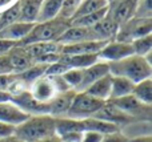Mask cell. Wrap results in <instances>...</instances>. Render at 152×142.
I'll use <instances>...</instances> for the list:
<instances>
[{
    "label": "cell",
    "instance_id": "cell-35",
    "mask_svg": "<svg viewBox=\"0 0 152 142\" xmlns=\"http://www.w3.org/2000/svg\"><path fill=\"white\" fill-rule=\"evenodd\" d=\"M68 69H71L66 63H63L61 60H59L58 63H53L51 65H48L47 71H45L44 76L48 77H53V76H61L63 73H66Z\"/></svg>",
    "mask_w": 152,
    "mask_h": 142
},
{
    "label": "cell",
    "instance_id": "cell-29",
    "mask_svg": "<svg viewBox=\"0 0 152 142\" xmlns=\"http://www.w3.org/2000/svg\"><path fill=\"white\" fill-rule=\"evenodd\" d=\"M108 12V7L107 8H103V9L97 11V12L94 13H89V15L86 16H81V17L74 19V20L69 21V25H74V27H84V28H92L94 25H96Z\"/></svg>",
    "mask_w": 152,
    "mask_h": 142
},
{
    "label": "cell",
    "instance_id": "cell-7",
    "mask_svg": "<svg viewBox=\"0 0 152 142\" xmlns=\"http://www.w3.org/2000/svg\"><path fill=\"white\" fill-rule=\"evenodd\" d=\"M11 102H13L18 108H20L28 116H42V114H50V106L48 104L39 102L32 97L31 92L28 89L12 94L10 98Z\"/></svg>",
    "mask_w": 152,
    "mask_h": 142
},
{
    "label": "cell",
    "instance_id": "cell-17",
    "mask_svg": "<svg viewBox=\"0 0 152 142\" xmlns=\"http://www.w3.org/2000/svg\"><path fill=\"white\" fill-rule=\"evenodd\" d=\"M108 41H81L76 44H68L61 47V55L75 56V55H95L102 50V48Z\"/></svg>",
    "mask_w": 152,
    "mask_h": 142
},
{
    "label": "cell",
    "instance_id": "cell-16",
    "mask_svg": "<svg viewBox=\"0 0 152 142\" xmlns=\"http://www.w3.org/2000/svg\"><path fill=\"white\" fill-rule=\"evenodd\" d=\"M28 117V114H26L20 108H18L11 101L0 102V121L4 124L16 128L20 124H23Z\"/></svg>",
    "mask_w": 152,
    "mask_h": 142
},
{
    "label": "cell",
    "instance_id": "cell-44",
    "mask_svg": "<svg viewBox=\"0 0 152 142\" xmlns=\"http://www.w3.org/2000/svg\"><path fill=\"white\" fill-rule=\"evenodd\" d=\"M0 142H24V141H21L20 138H18L15 134H13V136H11V137H7V138L0 140Z\"/></svg>",
    "mask_w": 152,
    "mask_h": 142
},
{
    "label": "cell",
    "instance_id": "cell-28",
    "mask_svg": "<svg viewBox=\"0 0 152 142\" xmlns=\"http://www.w3.org/2000/svg\"><path fill=\"white\" fill-rule=\"evenodd\" d=\"M132 96H134L136 100H139L142 104L151 106V104H152V81H151V79L143 80V81L135 84Z\"/></svg>",
    "mask_w": 152,
    "mask_h": 142
},
{
    "label": "cell",
    "instance_id": "cell-26",
    "mask_svg": "<svg viewBox=\"0 0 152 142\" xmlns=\"http://www.w3.org/2000/svg\"><path fill=\"white\" fill-rule=\"evenodd\" d=\"M60 60L63 63H66L69 68L86 69L88 66L94 65L95 63H97L99 61V56H97V53H95V55H75V56L61 55Z\"/></svg>",
    "mask_w": 152,
    "mask_h": 142
},
{
    "label": "cell",
    "instance_id": "cell-34",
    "mask_svg": "<svg viewBox=\"0 0 152 142\" xmlns=\"http://www.w3.org/2000/svg\"><path fill=\"white\" fill-rule=\"evenodd\" d=\"M134 17H137V19H152L151 0H137Z\"/></svg>",
    "mask_w": 152,
    "mask_h": 142
},
{
    "label": "cell",
    "instance_id": "cell-2",
    "mask_svg": "<svg viewBox=\"0 0 152 142\" xmlns=\"http://www.w3.org/2000/svg\"><path fill=\"white\" fill-rule=\"evenodd\" d=\"M108 66H110L111 76L124 77V79L132 81L134 84L151 79L152 73L151 64H148L144 57L136 55H132L119 61L108 63Z\"/></svg>",
    "mask_w": 152,
    "mask_h": 142
},
{
    "label": "cell",
    "instance_id": "cell-43",
    "mask_svg": "<svg viewBox=\"0 0 152 142\" xmlns=\"http://www.w3.org/2000/svg\"><path fill=\"white\" fill-rule=\"evenodd\" d=\"M37 142H61V138L59 137L58 134H53V136H50V137H47V138H43V140H40Z\"/></svg>",
    "mask_w": 152,
    "mask_h": 142
},
{
    "label": "cell",
    "instance_id": "cell-27",
    "mask_svg": "<svg viewBox=\"0 0 152 142\" xmlns=\"http://www.w3.org/2000/svg\"><path fill=\"white\" fill-rule=\"evenodd\" d=\"M107 7H108L107 0H81L74 15V17L71 20L81 17V16L89 15V13L97 12V11L103 9V8H107Z\"/></svg>",
    "mask_w": 152,
    "mask_h": 142
},
{
    "label": "cell",
    "instance_id": "cell-12",
    "mask_svg": "<svg viewBox=\"0 0 152 142\" xmlns=\"http://www.w3.org/2000/svg\"><path fill=\"white\" fill-rule=\"evenodd\" d=\"M75 94H76L75 90L58 93V94L48 102V106H50V116H52L53 118H64V117H67Z\"/></svg>",
    "mask_w": 152,
    "mask_h": 142
},
{
    "label": "cell",
    "instance_id": "cell-31",
    "mask_svg": "<svg viewBox=\"0 0 152 142\" xmlns=\"http://www.w3.org/2000/svg\"><path fill=\"white\" fill-rule=\"evenodd\" d=\"M132 49H134V55L136 56H147L148 53H151L152 49V36L151 33L147 35V36H143L140 39H136L131 43Z\"/></svg>",
    "mask_w": 152,
    "mask_h": 142
},
{
    "label": "cell",
    "instance_id": "cell-15",
    "mask_svg": "<svg viewBox=\"0 0 152 142\" xmlns=\"http://www.w3.org/2000/svg\"><path fill=\"white\" fill-rule=\"evenodd\" d=\"M28 90L31 92L32 97H34L35 100H37L39 102H44V104H48L58 94L52 81H51V79L47 76H44V77H42V79H39L37 81H35L34 84L29 86Z\"/></svg>",
    "mask_w": 152,
    "mask_h": 142
},
{
    "label": "cell",
    "instance_id": "cell-13",
    "mask_svg": "<svg viewBox=\"0 0 152 142\" xmlns=\"http://www.w3.org/2000/svg\"><path fill=\"white\" fill-rule=\"evenodd\" d=\"M81 41H99V40H96L91 28L74 27V25H69L58 40V43L61 45L76 44V43H81Z\"/></svg>",
    "mask_w": 152,
    "mask_h": 142
},
{
    "label": "cell",
    "instance_id": "cell-24",
    "mask_svg": "<svg viewBox=\"0 0 152 142\" xmlns=\"http://www.w3.org/2000/svg\"><path fill=\"white\" fill-rule=\"evenodd\" d=\"M47 68H48L47 64H34L31 68L26 69V71L21 72V73H15V74L29 89V86H31L35 81H37V80L42 79V77H44Z\"/></svg>",
    "mask_w": 152,
    "mask_h": 142
},
{
    "label": "cell",
    "instance_id": "cell-19",
    "mask_svg": "<svg viewBox=\"0 0 152 142\" xmlns=\"http://www.w3.org/2000/svg\"><path fill=\"white\" fill-rule=\"evenodd\" d=\"M35 23H24V21H16L11 25L5 27L0 31V39L10 40V41L19 43L31 32Z\"/></svg>",
    "mask_w": 152,
    "mask_h": 142
},
{
    "label": "cell",
    "instance_id": "cell-46",
    "mask_svg": "<svg viewBox=\"0 0 152 142\" xmlns=\"http://www.w3.org/2000/svg\"><path fill=\"white\" fill-rule=\"evenodd\" d=\"M13 0H0V7H4V5H8L10 3H12Z\"/></svg>",
    "mask_w": 152,
    "mask_h": 142
},
{
    "label": "cell",
    "instance_id": "cell-14",
    "mask_svg": "<svg viewBox=\"0 0 152 142\" xmlns=\"http://www.w3.org/2000/svg\"><path fill=\"white\" fill-rule=\"evenodd\" d=\"M107 74H110V66H108V63H105V61L99 60L94 65L83 69V80H81V84L79 86L77 92H86L94 82H96L97 80H100L102 77L107 76Z\"/></svg>",
    "mask_w": 152,
    "mask_h": 142
},
{
    "label": "cell",
    "instance_id": "cell-4",
    "mask_svg": "<svg viewBox=\"0 0 152 142\" xmlns=\"http://www.w3.org/2000/svg\"><path fill=\"white\" fill-rule=\"evenodd\" d=\"M104 102L105 101L97 100V98L87 94L86 92H76L71 108L67 114V118L86 120L89 117H94L100 110V108L104 105Z\"/></svg>",
    "mask_w": 152,
    "mask_h": 142
},
{
    "label": "cell",
    "instance_id": "cell-47",
    "mask_svg": "<svg viewBox=\"0 0 152 142\" xmlns=\"http://www.w3.org/2000/svg\"><path fill=\"white\" fill-rule=\"evenodd\" d=\"M115 1H116V0H107L108 5H110V4H112V3H115Z\"/></svg>",
    "mask_w": 152,
    "mask_h": 142
},
{
    "label": "cell",
    "instance_id": "cell-11",
    "mask_svg": "<svg viewBox=\"0 0 152 142\" xmlns=\"http://www.w3.org/2000/svg\"><path fill=\"white\" fill-rule=\"evenodd\" d=\"M7 58L10 61L11 69H12V73H21L26 69L31 68L34 65V58L31 57L27 49L24 47H20V45H16L12 49L8 52Z\"/></svg>",
    "mask_w": 152,
    "mask_h": 142
},
{
    "label": "cell",
    "instance_id": "cell-41",
    "mask_svg": "<svg viewBox=\"0 0 152 142\" xmlns=\"http://www.w3.org/2000/svg\"><path fill=\"white\" fill-rule=\"evenodd\" d=\"M59 137L61 138V142H81V133H68Z\"/></svg>",
    "mask_w": 152,
    "mask_h": 142
},
{
    "label": "cell",
    "instance_id": "cell-23",
    "mask_svg": "<svg viewBox=\"0 0 152 142\" xmlns=\"http://www.w3.org/2000/svg\"><path fill=\"white\" fill-rule=\"evenodd\" d=\"M44 0H19L20 5V19L19 21L24 23H36L40 5Z\"/></svg>",
    "mask_w": 152,
    "mask_h": 142
},
{
    "label": "cell",
    "instance_id": "cell-8",
    "mask_svg": "<svg viewBox=\"0 0 152 142\" xmlns=\"http://www.w3.org/2000/svg\"><path fill=\"white\" fill-rule=\"evenodd\" d=\"M134 55V49L129 43H120L112 40L108 41L104 47L102 48L97 56H99L100 61H105V63H113V61L123 60L126 57Z\"/></svg>",
    "mask_w": 152,
    "mask_h": 142
},
{
    "label": "cell",
    "instance_id": "cell-22",
    "mask_svg": "<svg viewBox=\"0 0 152 142\" xmlns=\"http://www.w3.org/2000/svg\"><path fill=\"white\" fill-rule=\"evenodd\" d=\"M134 86H135V84L132 81H129V80L124 79V77L112 76L110 100H116V98H121V97L132 94Z\"/></svg>",
    "mask_w": 152,
    "mask_h": 142
},
{
    "label": "cell",
    "instance_id": "cell-37",
    "mask_svg": "<svg viewBox=\"0 0 152 142\" xmlns=\"http://www.w3.org/2000/svg\"><path fill=\"white\" fill-rule=\"evenodd\" d=\"M102 142H128V138L120 132L112 133V134H105L103 137Z\"/></svg>",
    "mask_w": 152,
    "mask_h": 142
},
{
    "label": "cell",
    "instance_id": "cell-33",
    "mask_svg": "<svg viewBox=\"0 0 152 142\" xmlns=\"http://www.w3.org/2000/svg\"><path fill=\"white\" fill-rule=\"evenodd\" d=\"M80 1L81 0H63L58 17L66 19V20L71 21V19L74 17V15H75L76 9H77L79 4H80Z\"/></svg>",
    "mask_w": 152,
    "mask_h": 142
},
{
    "label": "cell",
    "instance_id": "cell-45",
    "mask_svg": "<svg viewBox=\"0 0 152 142\" xmlns=\"http://www.w3.org/2000/svg\"><path fill=\"white\" fill-rule=\"evenodd\" d=\"M10 98H11V94H10V93L0 90V102H5V101H10Z\"/></svg>",
    "mask_w": 152,
    "mask_h": 142
},
{
    "label": "cell",
    "instance_id": "cell-25",
    "mask_svg": "<svg viewBox=\"0 0 152 142\" xmlns=\"http://www.w3.org/2000/svg\"><path fill=\"white\" fill-rule=\"evenodd\" d=\"M61 3H63V0H44L40 5L36 23H44V21L58 17L61 8Z\"/></svg>",
    "mask_w": 152,
    "mask_h": 142
},
{
    "label": "cell",
    "instance_id": "cell-5",
    "mask_svg": "<svg viewBox=\"0 0 152 142\" xmlns=\"http://www.w3.org/2000/svg\"><path fill=\"white\" fill-rule=\"evenodd\" d=\"M152 31V19H137L132 17L124 24H121L115 36L116 41L129 43L150 35Z\"/></svg>",
    "mask_w": 152,
    "mask_h": 142
},
{
    "label": "cell",
    "instance_id": "cell-42",
    "mask_svg": "<svg viewBox=\"0 0 152 142\" xmlns=\"http://www.w3.org/2000/svg\"><path fill=\"white\" fill-rule=\"evenodd\" d=\"M128 142H152L151 136H142V137H135L128 140Z\"/></svg>",
    "mask_w": 152,
    "mask_h": 142
},
{
    "label": "cell",
    "instance_id": "cell-40",
    "mask_svg": "<svg viewBox=\"0 0 152 142\" xmlns=\"http://www.w3.org/2000/svg\"><path fill=\"white\" fill-rule=\"evenodd\" d=\"M11 73H12V69H11L7 56H1L0 57V76L1 74H11Z\"/></svg>",
    "mask_w": 152,
    "mask_h": 142
},
{
    "label": "cell",
    "instance_id": "cell-36",
    "mask_svg": "<svg viewBox=\"0 0 152 142\" xmlns=\"http://www.w3.org/2000/svg\"><path fill=\"white\" fill-rule=\"evenodd\" d=\"M104 136L96 132H83L81 133V142H102Z\"/></svg>",
    "mask_w": 152,
    "mask_h": 142
},
{
    "label": "cell",
    "instance_id": "cell-21",
    "mask_svg": "<svg viewBox=\"0 0 152 142\" xmlns=\"http://www.w3.org/2000/svg\"><path fill=\"white\" fill-rule=\"evenodd\" d=\"M111 81H112V76L107 74V76L102 77L100 80H97L96 82H94L86 90V93L97 98V100L108 101L110 100V93H111Z\"/></svg>",
    "mask_w": 152,
    "mask_h": 142
},
{
    "label": "cell",
    "instance_id": "cell-1",
    "mask_svg": "<svg viewBox=\"0 0 152 142\" xmlns=\"http://www.w3.org/2000/svg\"><path fill=\"white\" fill-rule=\"evenodd\" d=\"M13 134L24 142H37L56 134L55 118L50 114L29 116L23 124L15 128Z\"/></svg>",
    "mask_w": 152,
    "mask_h": 142
},
{
    "label": "cell",
    "instance_id": "cell-6",
    "mask_svg": "<svg viewBox=\"0 0 152 142\" xmlns=\"http://www.w3.org/2000/svg\"><path fill=\"white\" fill-rule=\"evenodd\" d=\"M108 101H111L118 109L136 121H151V106L142 104L132 94Z\"/></svg>",
    "mask_w": 152,
    "mask_h": 142
},
{
    "label": "cell",
    "instance_id": "cell-39",
    "mask_svg": "<svg viewBox=\"0 0 152 142\" xmlns=\"http://www.w3.org/2000/svg\"><path fill=\"white\" fill-rule=\"evenodd\" d=\"M13 133H15V128L0 121V140L11 137V136H13Z\"/></svg>",
    "mask_w": 152,
    "mask_h": 142
},
{
    "label": "cell",
    "instance_id": "cell-20",
    "mask_svg": "<svg viewBox=\"0 0 152 142\" xmlns=\"http://www.w3.org/2000/svg\"><path fill=\"white\" fill-rule=\"evenodd\" d=\"M61 47L63 45L59 44L56 41H50V43H35L31 45H26L27 52L31 55L34 58V63L40 57H44L47 55H52V53H61Z\"/></svg>",
    "mask_w": 152,
    "mask_h": 142
},
{
    "label": "cell",
    "instance_id": "cell-32",
    "mask_svg": "<svg viewBox=\"0 0 152 142\" xmlns=\"http://www.w3.org/2000/svg\"><path fill=\"white\" fill-rule=\"evenodd\" d=\"M61 77L64 79V81L68 84V86L71 88L72 90L77 92L79 86L81 84V80H83V69H75L71 68L66 72V73L61 74Z\"/></svg>",
    "mask_w": 152,
    "mask_h": 142
},
{
    "label": "cell",
    "instance_id": "cell-3",
    "mask_svg": "<svg viewBox=\"0 0 152 142\" xmlns=\"http://www.w3.org/2000/svg\"><path fill=\"white\" fill-rule=\"evenodd\" d=\"M68 27H69V20L60 17H55L52 20L44 21V23H35L31 32L21 41H19L18 45L26 47V45H31L35 44V43H50V41L58 43L59 37L64 33V31Z\"/></svg>",
    "mask_w": 152,
    "mask_h": 142
},
{
    "label": "cell",
    "instance_id": "cell-18",
    "mask_svg": "<svg viewBox=\"0 0 152 142\" xmlns=\"http://www.w3.org/2000/svg\"><path fill=\"white\" fill-rule=\"evenodd\" d=\"M91 29L96 40H99V41H112V40H115V36L118 33L119 25L113 21V19L107 12V15Z\"/></svg>",
    "mask_w": 152,
    "mask_h": 142
},
{
    "label": "cell",
    "instance_id": "cell-38",
    "mask_svg": "<svg viewBox=\"0 0 152 142\" xmlns=\"http://www.w3.org/2000/svg\"><path fill=\"white\" fill-rule=\"evenodd\" d=\"M16 45H18V43H15V41L0 39V57H1V56H7L8 52H10L13 47H16Z\"/></svg>",
    "mask_w": 152,
    "mask_h": 142
},
{
    "label": "cell",
    "instance_id": "cell-30",
    "mask_svg": "<svg viewBox=\"0 0 152 142\" xmlns=\"http://www.w3.org/2000/svg\"><path fill=\"white\" fill-rule=\"evenodd\" d=\"M19 19H20V5H19V1H16L8 9L0 13V31L4 29L5 27L19 21Z\"/></svg>",
    "mask_w": 152,
    "mask_h": 142
},
{
    "label": "cell",
    "instance_id": "cell-9",
    "mask_svg": "<svg viewBox=\"0 0 152 142\" xmlns=\"http://www.w3.org/2000/svg\"><path fill=\"white\" fill-rule=\"evenodd\" d=\"M94 118L113 124V125H116L119 129H121L123 126L131 124V122L136 121V120L131 118L129 116H127L126 113H123L120 109H118L111 101H105L104 105L100 108V110L94 116Z\"/></svg>",
    "mask_w": 152,
    "mask_h": 142
},
{
    "label": "cell",
    "instance_id": "cell-10",
    "mask_svg": "<svg viewBox=\"0 0 152 142\" xmlns=\"http://www.w3.org/2000/svg\"><path fill=\"white\" fill-rule=\"evenodd\" d=\"M137 0H116L108 5V15L119 27L134 17Z\"/></svg>",
    "mask_w": 152,
    "mask_h": 142
}]
</instances>
